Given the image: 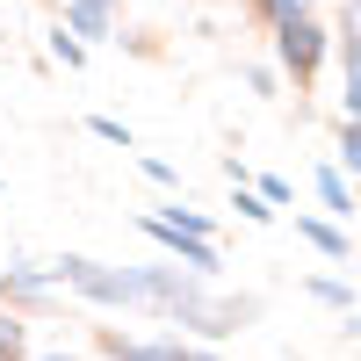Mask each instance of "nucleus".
<instances>
[{
  "label": "nucleus",
  "instance_id": "obj_1",
  "mask_svg": "<svg viewBox=\"0 0 361 361\" xmlns=\"http://www.w3.org/2000/svg\"><path fill=\"white\" fill-rule=\"evenodd\" d=\"M51 275H58V282H73L80 296H94V304H145V289H137L130 267H102V260H87V253H66Z\"/></svg>",
  "mask_w": 361,
  "mask_h": 361
},
{
  "label": "nucleus",
  "instance_id": "obj_2",
  "mask_svg": "<svg viewBox=\"0 0 361 361\" xmlns=\"http://www.w3.org/2000/svg\"><path fill=\"white\" fill-rule=\"evenodd\" d=\"M275 51H282V66H289L296 80H311V66L325 58V29H318L311 15H296V22H275Z\"/></svg>",
  "mask_w": 361,
  "mask_h": 361
},
{
  "label": "nucleus",
  "instance_id": "obj_3",
  "mask_svg": "<svg viewBox=\"0 0 361 361\" xmlns=\"http://www.w3.org/2000/svg\"><path fill=\"white\" fill-rule=\"evenodd\" d=\"M145 231H152L159 246H173V253H180V267H188L195 282H202V275H217V246H209V238H195V231H173V224H159V217H145Z\"/></svg>",
  "mask_w": 361,
  "mask_h": 361
},
{
  "label": "nucleus",
  "instance_id": "obj_4",
  "mask_svg": "<svg viewBox=\"0 0 361 361\" xmlns=\"http://www.w3.org/2000/svg\"><path fill=\"white\" fill-rule=\"evenodd\" d=\"M109 354L116 361H180L188 347L180 340H123V333H109Z\"/></svg>",
  "mask_w": 361,
  "mask_h": 361
},
{
  "label": "nucleus",
  "instance_id": "obj_5",
  "mask_svg": "<svg viewBox=\"0 0 361 361\" xmlns=\"http://www.w3.org/2000/svg\"><path fill=\"white\" fill-rule=\"evenodd\" d=\"M340 51H347V123H361V15H347Z\"/></svg>",
  "mask_w": 361,
  "mask_h": 361
},
{
  "label": "nucleus",
  "instance_id": "obj_6",
  "mask_svg": "<svg viewBox=\"0 0 361 361\" xmlns=\"http://www.w3.org/2000/svg\"><path fill=\"white\" fill-rule=\"evenodd\" d=\"M66 29L73 37H109V0H66Z\"/></svg>",
  "mask_w": 361,
  "mask_h": 361
},
{
  "label": "nucleus",
  "instance_id": "obj_7",
  "mask_svg": "<svg viewBox=\"0 0 361 361\" xmlns=\"http://www.w3.org/2000/svg\"><path fill=\"white\" fill-rule=\"evenodd\" d=\"M296 231H304V238H311L318 253H333V260H347V238H340L333 224H325V217H304V224H296Z\"/></svg>",
  "mask_w": 361,
  "mask_h": 361
},
{
  "label": "nucleus",
  "instance_id": "obj_8",
  "mask_svg": "<svg viewBox=\"0 0 361 361\" xmlns=\"http://www.w3.org/2000/svg\"><path fill=\"white\" fill-rule=\"evenodd\" d=\"M318 195H325V209H340V217H354V195H347V180H340L333 166L318 173Z\"/></svg>",
  "mask_w": 361,
  "mask_h": 361
},
{
  "label": "nucleus",
  "instance_id": "obj_9",
  "mask_svg": "<svg viewBox=\"0 0 361 361\" xmlns=\"http://www.w3.org/2000/svg\"><path fill=\"white\" fill-rule=\"evenodd\" d=\"M304 289L318 296V304H340V311H354V296H347V282H333V275H311Z\"/></svg>",
  "mask_w": 361,
  "mask_h": 361
},
{
  "label": "nucleus",
  "instance_id": "obj_10",
  "mask_svg": "<svg viewBox=\"0 0 361 361\" xmlns=\"http://www.w3.org/2000/svg\"><path fill=\"white\" fill-rule=\"evenodd\" d=\"M51 58H58V66H80V58H87V51H80V37H73V29H66V22H58V29H51Z\"/></svg>",
  "mask_w": 361,
  "mask_h": 361
},
{
  "label": "nucleus",
  "instance_id": "obj_11",
  "mask_svg": "<svg viewBox=\"0 0 361 361\" xmlns=\"http://www.w3.org/2000/svg\"><path fill=\"white\" fill-rule=\"evenodd\" d=\"M22 354V325H15V311H0V361H15Z\"/></svg>",
  "mask_w": 361,
  "mask_h": 361
},
{
  "label": "nucleus",
  "instance_id": "obj_12",
  "mask_svg": "<svg viewBox=\"0 0 361 361\" xmlns=\"http://www.w3.org/2000/svg\"><path fill=\"white\" fill-rule=\"evenodd\" d=\"M260 8L275 15V22H296V15H311V0H260Z\"/></svg>",
  "mask_w": 361,
  "mask_h": 361
},
{
  "label": "nucleus",
  "instance_id": "obj_13",
  "mask_svg": "<svg viewBox=\"0 0 361 361\" xmlns=\"http://www.w3.org/2000/svg\"><path fill=\"white\" fill-rule=\"evenodd\" d=\"M238 217H246V224H267V217H275V209H267L260 195H246V188H238Z\"/></svg>",
  "mask_w": 361,
  "mask_h": 361
},
{
  "label": "nucleus",
  "instance_id": "obj_14",
  "mask_svg": "<svg viewBox=\"0 0 361 361\" xmlns=\"http://www.w3.org/2000/svg\"><path fill=\"white\" fill-rule=\"evenodd\" d=\"M340 159L361 173V123H347V137H340Z\"/></svg>",
  "mask_w": 361,
  "mask_h": 361
},
{
  "label": "nucleus",
  "instance_id": "obj_15",
  "mask_svg": "<svg viewBox=\"0 0 361 361\" xmlns=\"http://www.w3.org/2000/svg\"><path fill=\"white\" fill-rule=\"evenodd\" d=\"M94 137H109V145H130V130L116 123V116H94Z\"/></svg>",
  "mask_w": 361,
  "mask_h": 361
},
{
  "label": "nucleus",
  "instance_id": "obj_16",
  "mask_svg": "<svg viewBox=\"0 0 361 361\" xmlns=\"http://www.w3.org/2000/svg\"><path fill=\"white\" fill-rule=\"evenodd\" d=\"M180 361H224V354H209V347H188V354H180Z\"/></svg>",
  "mask_w": 361,
  "mask_h": 361
},
{
  "label": "nucleus",
  "instance_id": "obj_17",
  "mask_svg": "<svg viewBox=\"0 0 361 361\" xmlns=\"http://www.w3.org/2000/svg\"><path fill=\"white\" fill-rule=\"evenodd\" d=\"M347 15H361V0H347Z\"/></svg>",
  "mask_w": 361,
  "mask_h": 361
},
{
  "label": "nucleus",
  "instance_id": "obj_18",
  "mask_svg": "<svg viewBox=\"0 0 361 361\" xmlns=\"http://www.w3.org/2000/svg\"><path fill=\"white\" fill-rule=\"evenodd\" d=\"M0 296H8V282H0Z\"/></svg>",
  "mask_w": 361,
  "mask_h": 361
},
{
  "label": "nucleus",
  "instance_id": "obj_19",
  "mask_svg": "<svg viewBox=\"0 0 361 361\" xmlns=\"http://www.w3.org/2000/svg\"><path fill=\"white\" fill-rule=\"evenodd\" d=\"M51 361H66V354H51Z\"/></svg>",
  "mask_w": 361,
  "mask_h": 361
}]
</instances>
